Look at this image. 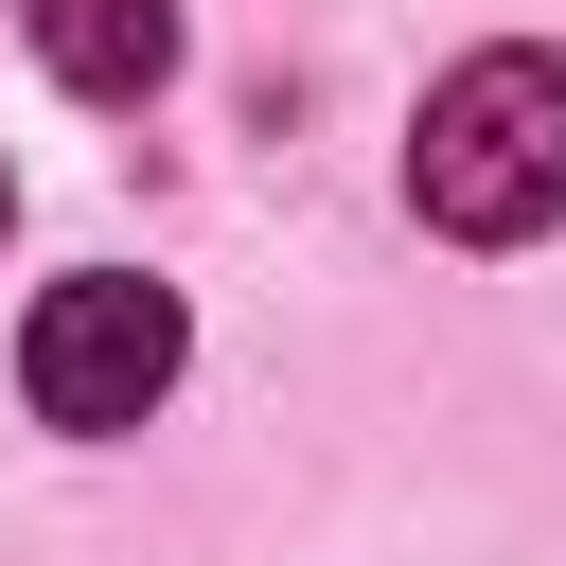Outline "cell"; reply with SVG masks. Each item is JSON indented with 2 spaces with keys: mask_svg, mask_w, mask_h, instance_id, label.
<instances>
[{
  "mask_svg": "<svg viewBox=\"0 0 566 566\" xmlns=\"http://www.w3.org/2000/svg\"><path fill=\"white\" fill-rule=\"evenodd\" d=\"M18 35H35V71L88 88V106H142V88L177 71V0H18Z\"/></svg>",
  "mask_w": 566,
  "mask_h": 566,
  "instance_id": "obj_3",
  "label": "cell"
},
{
  "mask_svg": "<svg viewBox=\"0 0 566 566\" xmlns=\"http://www.w3.org/2000/svg\"><path fill=\"white\" fill-rule=\"evenodd\" d=\"M177 354H195L177 283H142V265H88V283H53V301H35V336H18V389H35V424H71V442H124V424L177 389Z\"/></svg>",
  "mask_w": 566,
  "mask_h": 566,
  "instance_id": "obj_2",
  "label": "cell"
},
{
  "mask_svg": "<svg viewBox=\"0 0 566 566\" xmlns=\"http://www.w3.org/2000/svg\"><path fill=\"white\" fill-rule=\"evenodd\" d=\"M0 230H18V177H0Z\"/></svg>",
  "mask_w": 566,
  "mask_h": 566,
  "instance_id": "obj_4",
  "label": "cell"
},
{
  "mask_svg": "<svg viewBox=\"0 0 566 566\" xmlns=\"http://www.w3.org/2000/svg\"><path fill=\"white\" fill-rule=\"evenodd\" d=\"M407 212L460 230V248H531L566 212V53H460L407 124Z\"/></svg>",
  "mask_w": 566,
  "mask_h": 566,
  "instance_id": "obj_1",
  "label": "cell"
}]
</instances>
